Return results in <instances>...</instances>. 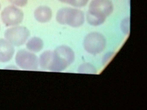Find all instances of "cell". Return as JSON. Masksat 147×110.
Returning <instances> with one entry per match:
<instances>
[{"label":"cell","instance_id":"cell-1","mask_svg":"<svg viewBox=\"0 0 147 110\" xmlns=\"http://www.w3.org/2000/svg\"><path fill=\"white\" fill-rule=\"evenodd\" d=\"M83 13L79 9L70 8H63L57 14V20L61 24H68L73 26H78L84 21Z\"/></svg>","mask_w":147,"mask_h":110},{"label":"cell","instance_id":"cell-2","mask_svg":"<svg viewBox=\"0 0 147 110\" xmlns=\"http://www.w3.org/2000/svg\"><path fill=\"white\" fill-rule=\"evenodd\" d=\"M30 34L27 28L17 25L7 29L4 36L5 39L13 46H19L27 42Z\"/></svg>","mask_w":147,"mask_h":110},{"label":"cell","instance_id":"cell-3","mask_svg":"<svg viewBox=\"0 0 147 110\" xmlns=\"http://www.w3.org/2000/svg\"><path fill=\"white\" fill-rule=\"evenodd\" d=\"M15 62L20 68L26 70H35L39 65L37 56L33 52L24 50L18 52Z\"/></svg>","mask_w":147,"mask_h":110},{"label":"cell","instance_id":"cell-4","mask_svg":"<svg viewBox=\"0 0 147 110\" xmlns=\"http://www.w3.org/2000/svg\"><path fill=\"white\" fill-rule=\"evenodd\" d=\"M1 17L2 22L7 26H15L22 22L24 13L15 6H9L2 10Z\"/></svg>","mask_w":147,"mask_h":110},{"label":"cell","instance_id":"cell-5","mask_svg":"<svg viewBox=\"0 0 147 110\" xmlns=\"http://www.w3.org/2000/svg\"><path fill=\"white\" fill-rule=\"evenodd\" d=\"M113 6L110 0H92L89 5V12L105 18L113 10Z\"/></svg>","mask_w":147,"mask_h":110},{"label":"cell","instance_id":"cell-6","mask_svg":"<svg viewBox=\"0 0 147 110\" xmlns=\"http://www.w3.org/2000/svg\"><path fill=\"white\" fill-rule=\"evenodd\" d=\"M13 46L5 39H0L1 62H7L12 58L15 51Z\"/></svg>","mask_w":147,"mask_h":110},{"label":"cell","instance_id":"cell-7","mask_svg":"<svg viewBox=\"0 0 147 110\" xmlns=\"http://www.w3.org/2000/svg\"><path fill=\"white\" fill-rule=\"evenodd\" d=\"M34 15L38 21L41 23H45L49 21L51 19L52 10L47 6H40L35 9Z\"/></svg>","mask_w":147,"mask_h":110},{"label":"cell","instance_id":"cell-8","mask_svg":"<svg viewBox=\"0 0 147 110\" xmlns=\"http://www.w3.org/2000/svg\"><path fill=\"white\" fill-rule=\"evenodd\" d=\"M43 42L40 38L33 37L27 41L26 47L28 50L33 53L40 52L43 47Z\"/></svg>","mask_w":147,"mask_h":110},{"label":"cell","instance_id":"cell-9","mask_svg":"<svg viewBox=\"0 0 147 110\" xmlns=\"http://www.w3.org/2000/svg\"><path fill=\"white\" fill-rule=\"evenodd\" d=\"M88 0H66L65 3L76 7H82L86 6Z\"/></svg>","mask_w":147,"mask_h":110},{"label":"cell","instance_id":"cell-10","mask_svg":"<svg viewBox=\"0 0 147 110\" xmlns=\"http://www.w3.org/2000/svg\"><path fill=\"white\" fill-rule=\"evenodd\" d=\"M12 3L18 7H24L27 4L28 0H9Z\"/></svg>","mask_w":147,"mask_h":110},{"label":"cell","instance_id":"cell-11","mask_svg":"<svg viewBox=\"0 0 147 110\" xmlns=\"http://www.w3.org/2000/svg\"><path fill=\"white\" fill-rule=\"evenodd\" d=\"M1 9V4L0 3V9Z\"/></svg>","mask_w":147,"mask_h":110},{"label":"cell","instance_id":"cell-12","mask_svg":"<svg viewBox=\"0 0 147 110\" xmlns=\"http://www.w3.org/2000/svg\"><path fill=\"white\" fill-rule=\"evenodd\" d=\"M0 29H1V26H0Z\"/></svg>","mask_w":147,"mask_h":110}]
</instances>
